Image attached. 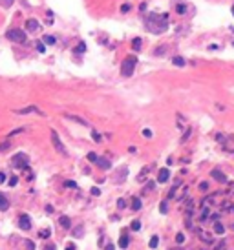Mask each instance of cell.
Masks as SVG:
<instances>
[{"label": "cell", "instance_id": "1", "mask_svg": "<svg viewBox=\"0 0 234 250\" xmlns=\"http://www.w3.org/2000/svg\"><path fill=\"white\" fill-rule=\"evenodd\" d=\"M145 26L150 33L154 35H159V33H165L168 29V15L163 13V15H157V13H148L146 18H145Z\"/></svg>", "mask_w": 234, "mask_h": 250}, {"label": "cell", "instance_id": "2", "mask_svg": "<svg viewBox=\"0 0 234 250\" xmlns=\"http://www.w3.org/2000/svg\"><path fill=\"white\" fill-rule=\"evenodd\" d=\"M135 66H137V59L135 57H126L121 62V75L123 77H132L135 71Z\"/></svg>", "mask_w": 234, "mask_h": 250}, {"label": "cell", "instance_id": "3", "mask_svg": "<svg viewBox=\"0 0 234 250\" xmlns=\"http://www.w3.org/2000/svg\"><path fill=\"white\" fill-rule=\"evenodd\" d=\"M11 164L15 166V168H18V170H26L28 168V164H29V157L26 155V153H17L13 159H11Z\"/></svg>", "mask_w": 234, "mask_h": 250}, {"label": "cell", "instance_id": "4", "mask_svg": "<svg viewBox=\"0 0 234 250\" xmlns=\"http://www.w3.org/2000/svg\"><path fill=\"white\" fill-rule=\"evenodd\" d=\"M6 37L9 38V40H13V42H18V44H24L26 42V33L22 31V29H18V28H15V29H9L8 33H6Z\"/></svg>", "mask_w": 234, "mask_h": 250}, {"label": "cell", "instance_id": "5", "mask_svg": "<svg viewBox=\"0 0 234 250\" xmlns=\"http://www.w3.org/2000/svg\"><path fill=\"white\" fill-rule=\"evenodd\" d=\"M51 144H53V148H55L60 155H68V152H66V148H64L62 141L59 139V133H57L55 130H51Z\"/></svg>", "mask_w": 234, "mask_h": 250}, {"label": "cell", "instance_id": "6", "mask_svg": "<svg viewBox=\"0 0 234 250\" xmlns=\"http://www.w3.org/2000/svg\"><path fill=\"white\" fill-rule=\"evenodd\" d=\"M18 226L22 230H29L31 228V219H29L28 214H20L18 215Z\"/></svg>", "mask_w": 234, "mask_h": 250}, {"label": "cell", "instance_id": "7", "mask_svg": "<svg viewBox=\"0 0 234 250\" xmlns=\"http://www.w3.org/2000/svg\"><path fill=\"white\" fill-rule=\"evenodd\" d=\"M15 113H18V115H28V113H38V115H44V113L37 108V106H28V108H22V110H17Z\"/></svg>", "mask_w": 234, "mask_h": 250}, {"label": "cell", "instance_id": "8", "mask_svg": "<svg viewBox=\"0 0 234 250\" xmlns=\"http://www.w3.org/2000/svg\"><path fill=\"white\" fill-rule=\"evenodd\" d=\"M26 29L31 31V33H37V31L40 29V24H38L35 18H28V20H26Z\"/></svg>", "mask_w": 234, "mask_h": 250}, {"label": "cell", "instance_id": "9", "mask_svg": "<svg viewBox=\"0 0 234 250\" xmlns=\"http://www.w3.org/2000/svg\"><path fill=\"white\" fill-rule=\"evenodd\" d=\"M168 177H170L168 168H161V170H159V173H157V181H159V183H167Z\"/></svg>", "mask_w": 234, "mask_h": 250}, {"label": "cell", "instance_id": "10", "mask_svg": "<svg viewBox=\"0 0 234 250\" xmlns=\"http://www.w3.org/2000/svg\"><path fill=\"white\" fill-rule=\"evenodd\" d=\"M212 177L216 181H220V183H227V175L221 172V170H212Z\"/></svg>", "mask_w": 234, "mask_h": 250}, {"label": "cell", "instance_id": "11", "mask_svg": "<svg viewBox=\"0 0 234 250\" xmlns=\"http://www.w3.org/2000/svg\"><path fill=\"white\" fill-rule=\"evenodd\" d=\"M95 164H97V166H99V168H103V170H108V168H110V166H112V163H110V161H108V159H104V157H99V159H97V163H95Z\"/></svg>", "mask_w": 234, "mask_h": 250}, {"label": "cell", "instance_id": "12", "mask_svg": "<svg viewBox=\"0 0 234 250\" xmlns=\"http://www.w3.org/2000/svg\"><path fill=\"white\" fill-rule=\"evenodd\" d=\"M9 208V199L6 194H0V210H8Z\"/></svg>", "mask_w": 234, "mask_h": 250}, {"label": "cell", "instance_id": "13", "mask_svg": "<svg viewBox=\"0 0 234 250\" xmlns=\"http://www.w3.org/2000/svg\"><path fill=\"white\" fill-rule=\"evenodd\" d=\"M59 223H60V226H62V228H69V226H72V219H69V217H66V215H62L60 219H59Z\"/></svg>", "mask_w": 234, "mask_h": 250}, {"label": "cell", "instance_id": "14", "mask_svg": "<svg viewBox=\"0 0 234 250\" xmlns=\"http://www.w3.org/2000/svg\"><path fill=\"white\" fill-rule=\"evenodd\" d=\"M128 245H130V237L126 234H123L119 239V248H128Z\"/></svg>", "mask_w": 234, "mask_h": 250}, {"label": "cell", "instance_id": "15", "mask_svg": "<svg viewBox=\"0 0 234 250\" xmlns=\"http://www.w3.org/2000/svg\"><path fill=\"white\" fill-rule=\"evenodd\" d=\"M66 119H72V121H75V122H79V124H82V126H90L84 119H81V117H77V115H69V113H66Z\"/></svg>", "mask_w": 234, "mask_h": 250}, {"label": "cell", "instance_id": "16", "mask_svg": "<svg viewBox=\"0 0 234 250\" xmlns=\"http://www.w3.org/2000/svg\"><path fill=\"white\" fill-rule=\"evenodd\" d=\"M172 62H174V66H177V68H183V66H185V59H183V57H174Z\"/></svg>", "mask_w": 234, "mask_h": 250}, {"label": "cell", "instance_id": "17", "mask_svg": "<svg viewBox=\"0 0 234 250\" xmlns=\"http://www.w3.org/2000/svg\"><path fill=\"white\" fill-rule=\"evenodd\" d=\"M132 48H134L135 51H139V50H141V38H139V37H135V38L132 40Z\"/></svg>", "mask_w": 234, "mask_h": 250}, {"label": "cell", "instance_id": "18", "mask_svg": "<svg viewBox=\"0 0 234 250\" xmlns=\"http://www.w3.org/2000/svg\"><path fill=\"white\" fill-rule=\"evenodd\" d=\"M132 208L134 210H141V199H139V197H134L132 199Z\"/></svg>", "mask_w": 234, "mask_h": 250}, {"label": "cell", "instance_id": "19", "mask_svg": "<svg viewBox=\"0 0 234 250\" xmlns=\"http://www.w3.org/2000/svg\"><path fill=\"white\" fill-rule=\"evenodd\" d=\"M214 232H216L218 236H223V234H225V228H223L221 223H216V224H214Z\"/></svg>", "mask_w": 234, "mask_h": 250}, {"label": "cell", "instance_id": "20", "mask_svg": "<svg viewBox=\"0 0 234 250\" xmlns=\"http://www.w3.org/2000/svg\"><path fill=\"white\" fill-rule=\"evenodd\" d=\"M157 245H159V237H157V236H152V239H150L148 246H150V248H157Z\"/></svg>", "mask_w": 234, "mask_h": 250}, {"label": "cell", "instance_id": "21", "mask_svg": "<svg viewBox=\"0 0 234 250\" xmlns=\"http://www.w3.org/2000/svg\"><path fill=\"white\" fill-rule=\"evenodd\" d=\"M186 194H189V186H183V188H181V192L177 194V201L185 199V195H186Z\"/></svg>", "mask_w": 234, "mask_h": 250}, {"label": "cell", "instance_id": "22", "mask_svg": "<svg viewBox=\"0 0 234 250\" xmlns=\"http://www.w3.org/2000/svg\"><path fill=\"white\" fill-rule=\"evenodd\" d=\"M84 51H86V44L84 42H79L77 48H75V53H84Z\"/></svg>", "mask_w": 234, "mask_h": 250}, {"label": "cell", "instance_id": "23", "mask_svg": "<svg viewBox=\"0 0 234 250\" xmlns=\"http://www.w3.org/2000/svg\"><path fill=\"white\" fill-rule=\"evenodd\" d=\"M159 212H161V214H167V212H168V204H167V201H163V203L159 204Z\"/></svg>", "mask_w": 234, "mask_h": 250}, {"label": "cell", "instance_id": "24", "mask_svg": "<svg viewBox=\"0 0 234 250\" xmlns=\"http://www.w3.org/2000/svg\"><path fill=\"white\" fill-rule=\"evenodd\" d=\"M9 148H11V143H9V141L0 143V152H6V150H9Z\"/></svg>", "mask_w": 234, "mask_h": 250}, {"label": "cell", "instance_id": "25", "mask_svg": "<svg viewBox=\"0 0 234 250\" xmlns=\"http://www.w3.org/2000/svg\"><path fill=\"white\" fill-rule=\"evenodd\" d=\"M44 42H46V44H50V46H53V44H55V37L46 35V37H44Z\"/></svg>", "mask_w": 234, "mask_h": 250}, {"label": "cell", "instance_id": "26", "mask_svg": "<svg viewBox=\"0 0 234 250\" xmlns=\"http://www.w3.org/2000/svg\"><path fill=\"white\" fill-rule=\"evenodd\" d=\"M97 159H99V157H97L95 153H93V152H90V153H88V161H90V163H97Z\"/></svg>", "mask_w": 234, "mask_h": 250}, {"label": "cell", "instance_id": "27", "mask_svg": "<svg viewBox=\"0 0 234 250\" xmlns=\"http://www.w3.org/2000/svg\"><path fill=\"white\" fill-rule=\"evenodd\" d=\"M198 232H199V237H201V239H205V241H207V243H210V241H212V237H210V236H208V234H203V232H201V230H198Z\"/></svg>", "mask_w": 234, "mask_h": 250}, {"label": "cell", "instance_id": "28", "mask_svg": "<svg viewBox=\"0 0 234 250\" xmlns=\"http://www.w3.org/2000/svg\"><path fill=\"white\" fill-rule=\"evenodd\" d=\"M145 175H148V168H143L141 170V175L137 177V181H145Z\"/></svg>", "mask_w": 234, "mask_h": 250}, {"label": "cell", "instance_id": "29", "mask_svg": "<svg viewBox=\"0 0 234 250\" xmlns=\"http://www.w3.org/2000/svg\"><path fill=\"white\" fill-rule=\"evenodd\" d=\"M130 226H132V230H139V228H141V223H139V221L135 219V221H132V224H130Z\"/></svg>", "mask_w": 234, "mask_h": 250}, {"label": "cell", "instance_id": "30", "mask_svg": "<svg viewBox=\"0 0 234 250\" xmlns=\"http://www.w3.org/2000/svg\"><path fill=\"white\" fill-rule=\"evenodd\" d=\"M207 217H208V208H203V210H201V215H199V219H201V221H205Z\"/></svg>", "mask_w": 234, "mask_h": 250}, {"label": "cell", "instance_id": "31", "mask_svg": "<svg viewBox=\"0 0 234 250\" xmlns=\"http://www.w3.org/2000/svg\"><path fill=\"white\" fill-rule=\"evenodd\" d=\"M24 245L28 246V250H35V243H33V241H29V239H26V241H24Z\"/></svg>", "mask_w": 234, "mask_h": 250}, {"label": "cell", "instance_id": "32", "mask_svg": "<svg viewBox=\"0 0 234 250\" xmlns=\"http://www.w3.org/2000/svg\"><path fill=\"white\" fill-rule=\"evenodd\" d=\"M91 137H93V141H95V143H99V141H101V135H99V133H97L95 130L91 131Z\"/></svg>", "mask_w": 234, "mask_h": 250}, {"label": "cell", "instance_id": "33", "mask_svg": "<svg viewBox=\"0 0 234 250\" xmlns=\"http://www.w3.org/2000/svg\"><path fill=\"white\" fill-rule=\"evenodd\" d=\"M167 53V46H161L159 50H155V55H165Z\"/></svg>", "mask_w": 234, "mask_h": 250}, {"label": "cell", "instance_id": "34", "mask_svg": "<svg viewBox=\"0 0 234 250\" xmlns=\"http://www.w3.org/2000/svg\"><path fill=\"white\" fill-rule=\"evenodd\" d=\"M37 50H38V53H44L46 51V46H44L42 42H37Z\"/></svg>", "mask_w": 234, "mask_h": 250}, {"label": "cell", "instance_id": "35", "mask_svg": "<svg viewBox=\"0 0 234 250\" xmlns=\"http://www.w3.org/2000/svg\"><path fill=\"white\" fill-rule=\"evenodd\" d=\"M24 130H26V128H17V130H13V131L9 133V137H13V135H17V133H22Z\"/></svg>", "mask_w": 234, "mask_h": 250}, {"label": "cell", "instance_id": "36", "mask_svg": "<svg viewBox=\"0 0 234 250\" xmlns=\"http://www.w3.org/2000/svg\"><path fill=\"white\" fill-rule=\"evenodd\" d=\"M64 186H68V188H77V185L73 183V181H66V183H64Z\"/></svg>", "mask_w": 234, "mask_h": 250}, {"label": "cell", "instance_id": "37", "mask_svg": "<svg viewBox=\"0 0 234 250\" xmlns=\"http://www.w3.org/2000/svg\"><path fill=\"white\" fill-rule=\"evenodd\" d=\"M199 190L201 192H207L208 190V183H199Z\"/></svg>", "mask_w": 234, "mask_h": 250}, {"label": "cell", "instance_id": "38", "mask_svg": "<svg viewBox=\"0 0 234 250\" xmlns=\"http://www.w3.org/2000/svg\"><path fill=\"white\" fill-rule=\"evenodd\" d=\"M91 195H95V197H97V195H101V190H99L97 186H93V188H91Z\"/></svg>", "mask_w": 234, "mask_h": 250}, {"label": "cell", "instance_id": "39", "mask_svg": "<svg viewBox=\"0 0 234 250\" xmlns=\"http://www.w3.org/2000/svg\"><path fill=\"white\" fill-rule=\"evenodd\" d=\"M189 137H190V128H189V130H186V131H185V135H183V139H181V143H185V141H186V139H189Z\"/></svg>", "mask_w": 234, "mask_h": 250}, {"label": "cell", "instance_id": "40", "mask_svg": "<svg viewBox=\"0 0 234 250\" xmlns=\"http://www.w3.org/2000/svg\"><path fill=\"white\" fill-rule=\"evenodd\" d=\"M82 236V226H77L75 228V237H81Z\"/></svg>", "mask_w": 234, "mask_h": 250}, {"label": "cell", "instance_id": "41", "mask_svg": "<svg viewBox=\"0 0 234 250\" xmlns=\"http://www.w3.org/2000/svg\"><path fill=\"white\" fill-rule=\"evenodd\" d=\"M40 237H42V239L50 237V230H42V232H40Z\"/></svg>", "mask_w": 234, "mask_h": 250}, {"label": "cell", "instance_id": "42", "mask_svg": "<svg viewBox=\"0 0 234 250\" xmlns=\"http://www.w3.org/2000/svg\"><path fill=\"white\" fill-rule=\"evenodd\" d=\"M117 206H119V208H125V206H126L125 199H119V201H117Z\"/></svg>", "mask_w": 234, "mask_h": 250}, {"label": "cell", "instance_id": "43", "mask_svg": "<svg viewBox=\"0 0 234 250\" xmlns=\"http://www.w3.org/2000/svg\"><path fill=\"white\" fill-rule=\"evenodd\" d=\"M130 8H132L130 4H125V6L121 8V11H123V13H128V11H130Z\"/></svg>", "mask_w": 234, "mask_h": 250}, {"label": "cell", "instance_id": "44", "mask_svg": "<svg viewBox=\"0 0 234 250\" xmlns=\"http://www.w3.org/2000/svg\"><path fill=\"white\" fill-rule=\"evenodd\" d=\"M176 9H177V13H185V9H186V6H183V4H179V6H177Z\"/></svg>", "mask_w": 234, "mask_h": 250}, {"label": "cell", "instance_id": "45", "mask_svg": "<svg viewBox=\"0 0 234 250\" xmlns=\"http://www.w3.org/2000/svg\"><path fill=\"white\" fill-rule=\"evenodd\" d=\"M176 241H177V243H183V241H185V236H183V234H177V236H176Z\"/></svg>", "mask_w": 234, "mask_h": 250}, {"label": "cell", "instance_id": "46", "mask_svg": "<svg viewBox=\"0 0 234 250\" xmlns=\"http://www.w3.org/2000/svg\"><path fill=\"white\" fill-rule=\"evenodd\" d=\"M143 137H148V139H150V137H152V131H150V130H143Z\"/></svg>", "mask_w": 234, "mask_h": 250}, {"label": "cell", "instance_id": "47", "mask_svg": "<svg viewBox=\"0 0 234 250\" xmlns=\"http://www.w3.org/2000/svg\"><path fill=\"white\" fill-rule=\"evenodd\" d=\"M17 183H18V179H17V177H11V179H9V186H15Z\"/></svg>", "mask_w": 234, "mask_h": 250}, {"label": "cell", "instance_id": "48", "mask_svg": "<svg viewBox=\"0 0 234 250\" xmlns=\"http://www.w3.org/2000/svg\"><path fill=\"white\" fill-rule=\"evenodd\" d=\"M44 250H57V248H55L53 243H50V245H46V246H44Z\"/></svg>", "mask_w": 234, "mask_h": 250}, {"label": "cell", "instance_id": "49", "mask_svg": "<svg viewBox=\"0 0 234 250\" xmlns=\"http://www.w3.org/2000/svg\"><path fill=\"white\" fill-rule=\"evenodd\" d=\"M4 181H6V173L0 172V183H4Z\"/></svg>", "mask_w": 234, "mask_h": 250}, {"label": "cell", "instance_id": "50", "mask_svg": "<svg viewBox=\"0 0 234 250\" xmlns=\"http://www.w3.org/2000/svg\"><path fill=\"white\" fill-rule=\"evenodd\" d=\"M66 250H75V245H73V243H69V245H68V248H66Z\"/></svg>", "mask_w": 234, "mask_h": 250}, {"label": "cell", "instance_id": "51", "mask_svg": "<svg viewBox=\"0 0 234 250\" xmlns=\"http://www.w3.org/2000/svg\"><path fill=\"white\" fill-rule=\"evenodd\" d=\"M106 250H115V248H113V245H112V243H108V245H106Z\"/></svg>", "mask_w": 234, "mask_h": 250}, {"label": "cell", "instance_id": "52", "mask_svg": "<svg viewBox=\"0 0 234 250\" xmlns=\"http://www.w3.org/2000/svg\"><path fill=\"white\" fill-rule=\"evenodd\" d=\"M4 2H6V6H11V4H13V0H4Z\"/></svg>", "mask_w": 234, "mask_h": 250}, {"label": "cell", "instance_id": "53", "mask_svg": "<svg viewBox=\"0 0 234 250\" xmlns=\"http://www.w3.org/2000/svg\"><path fill=\"white\" fill-rule=\"evenodd\" d=\"M172 250H183V248H181V246H176V248H172Z\"/></svg>", "mask_w": 234, "mask_h": 250}, {"label": "cell", "instance_id": "54", "mask_svg": "<svg viewBox=\"0 0 234 250\" xmlns=\"http://www.w3.org/2000/svg\"><path fill=\"white\" fill-rule=\"evenodd\" d=\"M230 210H232V214H234V206H232V208H230Z\"/></svg>", "mask_w": 234, "mask_h": 250}, {"label": "cell", "instance_id": "55", "mask_svg": "<svg viewBox=\"0 0 234 250\" xmlns=\"http://www.w3.org/2000/svg\"><path fill=\"white\" fill-rule=\"evenodd\" d=\"M232 15H234V6H232Z\"/></svg>", "mask_w": 234, "mask_h": 250}]
</instances>
